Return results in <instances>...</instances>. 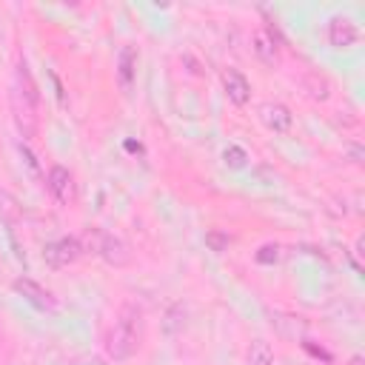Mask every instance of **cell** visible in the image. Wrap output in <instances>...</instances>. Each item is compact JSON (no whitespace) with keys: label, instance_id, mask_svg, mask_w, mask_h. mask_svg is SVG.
Returning a JSON list of instances; mask_svg holds the SVG:
<instances>
[{"label":"cell","instance_id":"5b68a950","mask_svg":"<svg viewBox=\"0 0 365 365\" xmlns=\"http://www.w3.org/2000/svg\"><path fill=\"white\" fill-rule=\"evenodd\" d=\"M14 291H20L34 308H40V311H54L57 308V299L40 285V282H34V279H29V277H20V279H14Z\"/></svg>","mask_w":365,"mask_h":365},{"label":"cell","instance_id":"4fadbf2b","mask_svg":"<svg viewBox=\"0 0 365 365\" xmlns=\"http://www.w3.org/2000/svg\"><path fill=\"white\" fill-rule=\"evenodd\" d=\"M248 365H274V351H271V345L265 339H251Z\"/></svg>","mask_w":365,"mask_h":365},{"label":"cell","instance_id":"2e32d148","mask_svg":"<svg viewBox=\"0 0 365 365\" xmlns=\"http://www.w3.org/2000/svg\"><path fill=\"white\" fill-rule=\"evenodd\" d=\"M228 242H231V237L228 234H222V231H217V228H211L208 234H205V245L211 248V251H225L228 248Z\"/></svg>","mask_w":365,"mask_h":365},{"label":"cell","instance_id":"277c9868","mask_svg":"<svg viewBox=\"0 0 365 365\" xmlns=\"http://www.w3.org/2000/svg\"><path fill=\"white\" fill-rule=\"evenodd\" d=\"M14 97L23 100L31 108H37V103H40V91H37V83H34L26 60H20L17 68H14Z\"/></svg>","mask_w":365,"mask_h":365},{"label":"cell","instance_id":"52a82bcc","mask_svg":"<svg viewBox=\"0 0 365 365\" xmlns=\"http://www.w3.org/2000/svg\"><path fill=\"white\" fill-rule=\"evenodd\" d=\"M222 88H225V94H228V100L234 106H245L251 100V83L237 68H225L222 71Z\"/></svg>","mask_w":365,"mask_h":365},{"label":"cell","instance_id":"d6986e66","mask_svg":"<svg viewBox=\"0 0 365 365\" xmlns=\"http://www.w3.org/2000/svg\"><path fill=\"white\" fill-rule=\"evenodd\" d=\"M348 365H362V356H351V362Z\"/></svg>","mask_w":365,"mask_h":365},{"label":"cell","instance_id":"8fae6325","mask_svg":"<svg viewBox=\"0 0 365 365\" xmlns=\"http://www.w3.org/2000/svg\"><path fill=\"white\" fill-rule=\"evenodd\" d=\"M251 48H254V54H257V57H259L265 66H274V63L279 60L274 40H271L268 34H262V31H257V34L251 37Z\"/></svg>","mask_w":365,"mask_h":365},{"label":"cell","instance_id":"e0dca14e","mask_svg":"<svg viewBox=\"0 0 365 365\" xmlns=\"http://www.w3.org/2000/svg\"><path fill=\"white\" fill-rule=\"evenodd\" d=\"M277 251H279L277 245H262V248H259V254H257V259L268 265V262H274V259H277Z\"/></svg>","mask_w":365,"mask_h":365},{"label":"cell","instance_id":"5bb4252c","mask_svg":"<svg viewBox=\"0 0 365 365\" xmlns=\"http://www.w3.org/2000/svg\"><path fill=\"white\" fill-rule=\"evenodd\" d=\"M163 328H165V334H177V331L185 328V305H182V302H174V305L165 311Z\"/></svg>","mask_w":365,"mask_h":365},{"label":"cell","instance_id":"9a60e30c","mask_svg":"<svg viewBox=\"0 0 365 365\" xmlns=\"http://www.w3.org/2000/svg\"><path fill=\"white\" fill-rule=\"evenodd\" d=\"M222 160H225V165H228V168H245L248 154H245L240 145H228V148L222 151Z\"/></svg>","mask_w":365,"mask_h":365},{"label":"cell","instance_id":"6da1fadb","mask_svg":"<svg viewBox=\"0 0 365 365\" xmlns=\"http://www.w3.org/2000/svg\"><path fill=\"white\" fill-rule=\"evenodd\" d=\"M137 345H140V308L134 302H128V305H123V311L108 334L106 348H108L111 359L123 362L137 351Z\"/></svg>","mask_w":365,"mask_h":365},{"label":"cell","instance_id":"7c38bea8","mask_svg":"<svg viewBox=\"0 0 365 365\" xmlns=\"http://www.w3.org/2000/svg\"><path fill=\"white\" fill-rule=\"evenodd\" d=\"M134 68H137V51L131 46H125L120 51V63H117V77L123 83V88H131L134 83Z\"/></svg>","mask_w":365,"mask_h":365},{"label":"cell","instance_id":"30bf717a","mask_svg":"<svg viewBox=\"0 0 365 365\" xmlns=\"http://www.w3.org/2000/svg\"><path fill=\"white\" fill-rule=\"evenodd\" d=\"M11 108H14V120H17L20 134H23V137H34V131H37V108L26 106V103L17 100V97H11Z\"/></svg>","mask_w":365,"mask_h":365},{"label":"cell","instance_id":"ba28073f","mask_svg":"<svg viewBox=\"0 0 365 365\" xmlns=\"http://www.w3.org/2000/svg\"><path fill=\"white\" fill-rule=\"evenodd\" d=\"M356 40H359V31H356V26H354L348 17H334V20L328 23V43H331V46L348 48V46H354Z\"/></svg>","mask_w":365,"mask_h":365},{"label":"cell","instance_id":"8992f818","mask_svg":"<svg viewBox=\"0 0 365 365\" xmlns=\"http://www.w3.org/2000/svg\"><path fill=\"white\" fill-rule=\"evenodd\" d=\"M259 117H262V123H265L274 134H288L291 125H294V114H291V108L282 106V103H265V106L259 108Z\"/></svg>","mask_w":365,"mask_h":365},{"label":"cell","instance_id":"9c48e42d","mask_svg":"<svg viewBox=\"0 0 365 365\" xmlns=\"http://www.w3.org/2000/svg\"><path fill=\"white\" fill-rule=\"evenodd\" d=\"M46 182H48V191L54 194L57 202H68V200H71V194H74V180H71L68 168H63V165H51Z\"/></svg>","mask_w":365,"mask_h":365},{"label":"cell","instance_id":"7a4b0ae2","mask_svg":"<svg viewBox=\"0 0 365 365\" xmlns=\"http://www.w3.org/2000/svg\"><path fill=\"white\" fill-rule=\"evenodd\" d=\"M91 240H94V251H97L108 265L123 268V265L131 262V251H128L125 240H120L117 234H108V231L94 228V231H91Z\"/></svg>","mask_w":365,"mask_h":365},{"label":"cell","instance_id":"ac0fdd59","mask_svg":"<svg viewBox=\"0 0 365 365\" xmlns=\"http://www.w3.org/2000/svg\"><path fill=\"white\" fill-rule=\"evenodd\" d=\"M17 148H20V154H23V160H26V165H29V168H31V171H34V174H37V171H40V168H37V160H34V154H31V151H29V145H23V143H20V145H17Z\"/></svg>","mask_w":365,"mask_h":365},{"label":"cell","instance_id":"3957f363","mask_svg":"<svg viewBox=\"0 0 365 365\" xmlns=\"http://www.w3.org/2000/svg\"><path fill=\"white\" fill-rule=\"evenodd\" d=\"M80 254H83V245H80L77 237H63L57 242H48L46 251H43V257H46V262L51 268H66L74 259H80Z\"/></svg>","mask_w":365,"mask_h":365}]
</instances>
